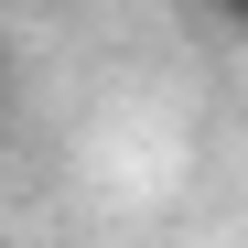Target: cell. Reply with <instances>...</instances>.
<instances>
[{
	"label": "cell",
	"mask_w": 248,
	"mask_h": 248,
	"mask_svg": "<svg viewBox=\"0 0 248 248\" xmlns=\"http://www.w3.org/2000/svg\"><path fill=\"white\" fill-rule=\"evenodd\" d=\"M205 22H227V32H248V0H194Z\"/></svg>",
	"instance_id": "obj_1"
},
{
	"label": "cell",
	"mask_w": 248,
	"mask_h": 248,
	"mask_svg": "<svg viewBox=\"0 0 248 248\" xmlns=\"http://www.w3.org/2000/svg\"><path fill=\"white\" fill-rule=\"evenodd\" d=\"M0 248H11V237H0Z\"/></svg>",
	"instance_id": "obj_3"
},
{
	"label": "cell",
	"mask_w": 248,
	"mask_h": 248,
	"mask_svg": "<svg viewBox=\"0 0 248 248\" xmlns=\"http://www.w3.org/2000/svg\"><path fill=\"white\" fill-rule=\"evenodd\" d=\"M0 97H11V54H0Z\"/></svg>",
	"instance_id": "obj_2"
}]
</instances>
